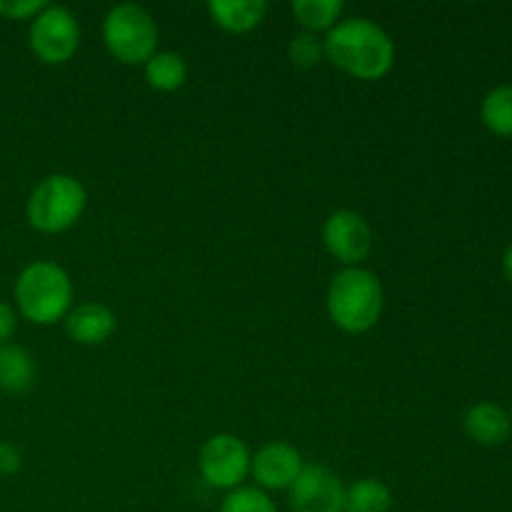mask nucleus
Masks as SVG:
<instances>
[{
  "label": "nucleus",
  "mask_w": 512,
  "mask_h": 512,
  "mask_svg": "<svg viewBox=\"0 0 512 512\" xmlns=\"http://www.w3.org/2000/svg\"><path fill=\"white\" fill-rule=\"evenodd\" d=\"M325 60L363 83L385 78L395 65V43L368 18L340 20L325 35Z\"/></svg>",
  "instance_id": "obj_1"
},
{
  "label": "nucleus",
  "mask_w": 512,
  "mask_h": 512,
  "mask_svg": "<svg viewBox=\"0 0 512 512\" xmlns=\"http://www.w3.org/2000/svg\"><path fill=\"white\" fill-rule=\"evenodd\" d=\"M325 305L335 328L348 335H363L373 330L383 315V283L373 270L343 268L330 280Z\"/></svg>",
  "instance_id": "obj_2"
},
{
  "label": "nucleus",
  "mask_w": 512,
  "mask_h": 512,
  "mask_svg": "<svg viewBox=\"0 0 512 512\" xmlns=\"http://www.w3.org/2000/svg\"><path fill=\"white\" fill-rule=\"evenodd\" d=\"M18 313L33 325H55L73 308L70 275L50 260H35L20 270L15 280Z\"/></svg>",
  "instance_id": "obj_3"
},
{
  "label": "nucleus",
  "mask_w": 512,
  "mask_h": 512,
  "mask_svg": "<svg viewBox=\"0 0 512 512\" xmlns=\"http://www.w3.org/2000/svg\"><path fill=\"white\" fill-rule=\"evenodd\" d=\"M88 193L75 175H45L25 203V218L30 228L43 235H58L73 228L85 213Z\"/></svg>",
  "instance_id": "obj_4"
},
{
  "label": "nucleus",
  "mask_w": 512,
  "mask_h": 512,
  "mask_svg": "<svg viewBox=\"0 0 512 512\" xmlns=\"http://www.w3.org/2000/svg\"><path fill=\"white\" fill-rule=\"evenodd\" d=\"M103 43L123 65H145L158 53L155 18L135 3H120L103 18Z\"/></svg>",
  "instance_id": "obj_5"
},
{
  "label": "nucleus",
  "mask_w": 512,
  "mask_h": 512,
  "mask_svg": "<svg viewBox=\"0 0 512 512\" xmlns=\"http://www.w3.org/2000/svg\"><path fill=\"white\" fill-rule=\"evenodd\" d=\"M28 45L40 63H68L80 48L78 18H75L68 8H63V5H45V8L30 20Z\"/></svg>",
  "instance_id": "obj_6"
},
{
  "label": "nucleus",
  "mask_w": 512,
  "mask_h": 512,
  "mask_svg": "<svg viewBox=\"0 0 512 512\" xmlns=\"http://www.w3.org/2000/svg\"><path fill=\"white\" fill-rule=\"evenodd\" d=\"M250 448L238 435L218 433L210 435L198 453V470L205 483L215 490L243 488L250 475Z\"/></svg>",
  "instance_id": "obj_7"
},
{
  "label": "nucleus",
  "mask_w": 512,
  "mask_h": 512,
  "mask_svg": "<svg viewBox=\"0 0 512 512\" xmlns=\"http://www.w3.org/2000/svg\"><path fill=\"white\" fill-rule=\"evenodd\" d=\"M325 250L345 268H360L373 250V230L355 210H335L323 225Z\"/></svg>",
  "instance_id": "obj_8"
},
{
  "label": "nucleus",
  "mask_w": 512,
  "mask_h": 512,
  "mask_svg": "<svg viewBox=\"0 0 512 512\" xmlns=\"http://www.w3.org/2000/svg\"><path fill=\"white\" fill-rule=\"evenodd\" d=\"M293 512H345V485L323 465H305L288 490Z\"/></svg>",
  "instance_id": "obj_9"
},
{
  "label": "nucleus",
  "mask_w": 512,
  "mask_h": 512,
  "mask_svg": "<svg viewBox=\"0 0 512 512\" xmlns=\"http://www.w3.org/2000/svg\"><path fill=\"white\" fill-rule=\"evenodd\" d=\"M303 468V455L283 440L265 443L250 458V475L260 490H290Z\"/></svg>",
  "instance_id": "obj_10"
},
{
  "label": "nucleus",
  "mask_w": 512,
  "mask_h": 512,
  "mask_svg": "<svg viewBox=\"0 0 512 512\" xmlns=\"http://www.w3.org/2000/svg\"><path fill=\"white\" fill-rule=\"evenodd\" d=\"M65 333L78 345H103L118 328V318L113 310L103 303H80L70 308L65 315Z\"/></svg>",
  "instance_id": "obj_11"
},
{
  "label": "nucleus",
  "mask_w": 512,
  "mask_h": 512,
  "mask_svg": "<svg viewBox=\"0 0 512 512\" xmlns=\"http://www.w3.org/2000/svg\"><path fill=\"white\" fill-rule=\"evenodd\" d=\"M210 20L225 33L245 35L253 33L268 15L265 0H210L208 3Z\"/></svg>",
  "instance_id": "obj_12"
},
{
  "label": "nucleus",
  "mask_w": 512,
  "mask_h": 512,
  "mask_svg": "<svg viewBox=\"0 0 512 512\" xmlns=\"http://www.w3.org/2000/svg\"><path fill=\"white\" fill-rule=\"evenodd\" d=\"M463 428L475 443L480 445H503L510 435V418L500 405L478 403L465 413Z\"/></svg>",
  "instance_id": "obj_13"
},
{
  "label": "nucleus",
  "mask_w": 512,
  "mask_h": 512,
  "mask_svg": "<svg viewBox=\"0 0 512 512\" xmlns=\"http://www.w3.org/2000/svg\"><path fill=\"white\" fill-rule=\"evenodd\" d=\"M35 383V363L20 345H0V393L23 395Z\"/></svg>",
  "instance_id": "obj_14"
},
{
  "label": "nucleus",
  "mask_w": 512,
  "mask_h": 512,
  "mask_svg": "<svg viewBox=\"0 0 512 512\" xmlns=\"http://www.w3.org/2000/svg\"><path fill=\"white\" fill-rule=\"evenodd\" d=\"M145 80L158 93H175L188 80V63L180 53L173 50H158L148 63L143 65Z\"/></svg>",
  "instance_id": "obj_15"
},
{
  "label": "nucleus",
  "mask_w": 512,
  "mask_h": 512,
  "mask_svg": "<svg viewBox=\"0 0 512 512\" xmlns=\"http://www.w3.org/2000/svg\"><path fill=\"white\" fill-rule=\"evenodd\" d=\"M393 493L378 478H360L345 488V512H390Z\"/></svg>",
  "instance_id": "obj_16"
},
{
  "label": "nucleus",
  "mask_w": 512,
  "mask_h": 512,
  "mask_svg": "<svg viewBox=\"0 0 512 512\" xmlns=\"http://www.w3.org/2000/svg\"><path fill=\"white\" fill-rule=\"evenodd\" d=\"M345 5L340 0H295L293 3V15L300 25L305 28V33H328L335 25L340 23V15H343Z\"/></svg>",
  "instance_id": "obj_17"
},
{
  "label": "nucleus",
  "mask_w": 512,
  "mask_h": 512,
  "mask_svg": "<svg viewBox=\"0 0 512 512\" xmlns=\"http://www.w3.org/2000/svg\"><path fill=\"white\" fill-rule=\"evenodd\" d=\"M485 128L500 138H512V85H500L490 90L480 108Z\"/></svg>",
  "instance_id": "obj_18"
},
{
  "label": "nucleus",
  "mask_w": 512,
  "mask_h": 512,
  "mask_svg": "<svg viewBox=\"0 0 512 512\" xmlns=\"http://www.w3.org/2000/svg\"><path fill=\"white\" fill-rule=\"evenodd\" d=\"M220 512H278V508L265 490L235 488L225 495Z\"/></svg>",
  "instance_id": "obj_19"
},
{
  "label": "nucleus",
  "mask_w": 512,
  "mask_h": 512,
  "mask_svg": "<svg viewBox=\"0 0 512 512\" xmlns=\"http://www.w3.org/2000/svg\"><path fill=\"white\" fill-rule=\"evenodd\" d=\"M288 58L293 60V65L298 68H315L325 60V43L313 33H298L290 38L288 43Z\"/></svg>",
  "instance_id": "obj_20"
},
{
  "label": "nucleus",
  "mask_w": 512,
  "mask_h": 512,
  "mask_svg": "<svg viewBox=\"0 0 512 512\" xmlns=\"http://www.w3.org/2000/svg\"><path fill=\"white\" fill-rule=\"evenodd\" d=\"M48 3L43 0H0V18L33 20Z\"/></svg>",
  "instance_id": "obj_21"
},
{
  "label": "nucleus",
  "mask_w": 512,
  "mask_h": 512,
  "mask_svg": "<svg viewBox=\"0 0 512 512\" xmlns=\"http://www.w3.org/2000/svg\"><path fill=\"white\" fill-rule=\"evenodd\" d=\"M23 468V455L15 445L0 443V475H15Z\"/></svg>",
  "instance_id": "obj_22"
},
{
  "label": "nucleus",
  "mask_w": 512,
  "mask_h": 512,
  "mask_svg": "<svg viewBox=\"0 0 512 512\" xmlns=\"http://www.w3.org/2000/svg\"><path fill=\"white\" fill-rule=\"evenodd\" d=\"M15 325H18V315L10 308L8 303H0V345L8 343L15 333Z\"/></svg>",
  "instance_id": "obj_23"
},
{
  "label": "nucleus",
  "mask_w": 512,
  "mask_h": 512,
  "mask_svg": "<svg viewBox=\"0 0 512 512\" xmlns=\"http://www.w3.org/2000/svg\"><path fill=\"white\" fill-rule=\"evenodd\" d=\"M503 270H505V278L512 283V245L505 250V255H503Z\"/></svg>",
  "instance_id": "obj_24"
}]
</instances>
